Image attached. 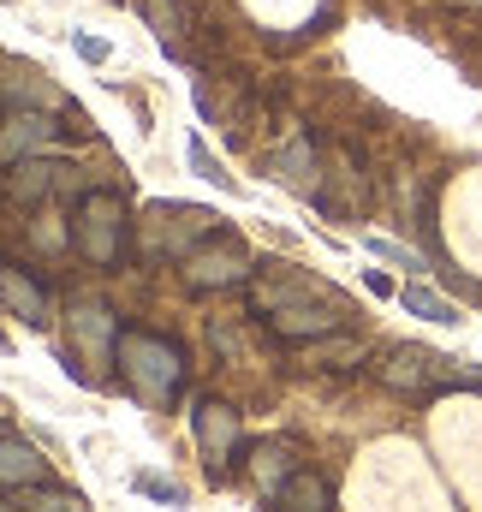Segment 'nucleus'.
Segmentation results:
<instances>
[{"mask_svg":"<svg viewBox=\"0 0 482 512\" xmlns=\"http://www.w3.org/2000/svg\"><path fill=\"white\" fill-rule=\"evenodd\" d=\"M0 298H6V304H12L30 328H42V322H48V298H42V286H36L24 268H12V262L0 268Z\"/></svg>","mask_w":482,"mask_h":512,"instance_id":"10","label":"nucleus"},{"mask_svg":"<svg viewBox=\"0 0 482 512\" xmlns=\"http://www.w3.org/2000/svg\"><path fill=\"white\" fill-rule=\"evenodd\" d=\"M197 441H203L209 477H227V465H233V453H239V417H233L221 399H203V405H197Z\"/></svg>","mask_w":482,"mask_h":512,"instance_id":"6","label":"nucleus"},{"mask_svg":"<svg viewBox=\"0 0 482 512\" xmlns=\"http://www.w3.org/2000/svg\"><path fill=\"white\" fill-rule=\"evenodd\" d=\"M78 54H84L90 66H102V60H108V42H102V36H78Z\"/></svg>","mask_w":482,"mask_h":512,"instance_id":"19","label":"nucleus"},{"mask_svg":"<svg viewBox=\"0 0 482 512\" xmlns=\"http://www.w3.org/2000/svg\"><path fill=\"white\" fill-rule=\"evenodd\" d=\"M250 268H256V256L244 251L239 239H215V245H197V251L185 256V286L191 292H227V286H244L250 280Z\"/></svg>","mask_w":482,"mask_h":512,"instance_id":"5","label":"nucleus"},{"mask_svg":"<svg viewBox=\"0 0 482 512\" xmlns=\"http://www.w3.org/2000/svg\"><path fill=\"white\" fill-rule=\"evenodd\" d=\"M191 167H197V179H209V185H221V191H233V173L209 155V143L203 137H191Z\"/></svg>","mask_w":482,"mask_h":512,"instance_id":"14","label":"nucleus"},{"mask_svg":"<svg viewBox=\"0 0 482 512\" xmlns=\"http://www.w3.org/2000/svg\"><path fill=\"white\" fill-rule=\"evenodd\" d=\"M375 376L387 387H399V393H447V387H477L482 393V376H459L447 358H435L423 346H387Z\"/></svg>","mask_w":482,"mask_h":512,"instance_id":"3","label":"nucleus"},{"mask_svg":"<svg viewBox=\"0 0 482 512\" xmlns=\"http://www.w3.org/2000/svg\"><path fill=\"white\" fill-rule=\"evenodd\" d=\"M369 251L381 256V262H399L405 274H423V268H429V262H423L417 251H405V245H393V239H369Z\"/></svg>","mask_w":482,"mask_h":512,"instance_id":"16","label":"nucleus"},{"mask_svg":"<svg viewBox=\"0 0 482 512\" xmlns=\"http://www.w3.org/2000/svg\"><path fill=\"white\" fill-rule=\"evenodd\" d=\"M42 483H48L42 453L18 435H0V489H42Z\"/></svg>","mask_w":482,"mask_h":512,"instance_id":"7","label":"nucleus"},{"mask_svg":"<svg viewBox=\"0 0 482 512\" xmlns=\"http://www.w3.org/2000/svg\"><path fill=\"white\" fill-rule=\"evenodd\" d=\"M256 310L262 322L280 334V340H328L346 328V304L322 286V280H304V274H274L256 286Z\"/></svg>","mask_w":482,"mask_h":512,"instance_id":"1","label":"nucleus"},{"mask_svg":"<svg viewBox=\"0 0 482 512\" xmlns=\"http://www.w3.org/2000/svg\"><path fill=\"white\" fill-rule=\"evenodd\" d=\"M54 143V126L42 114H6L0 120V161H18L30 149H48Z\"/></svg>","mask_w":482,"mask_h":512,"instance_id":"8","label":"nucleus"},{"mask_svg":"<svg viewBox=\"0 0 482 512\" xmlns=\"http://www.w3.org/2000/svg\"><path fill=\"white\" fill-rule=\"evenodd\" d=\"M250 471H256V477H262L268 489H280V483H286V477H292L298 465L286 459V447H256V465H250Z\"/></svg>","mask_w":482,"mask_h":512,"instance_id":"13","label":"nucleus"},{"mask_svg":"<svg viewBox=\"0 0 482 512\" xmlns=\"http://www.w3.org/2000/svg\"><path fill=\"white\" fill-rule=\"evenodd\" d=\"M137 489H143V495H155V501H167V507H185V489H179V483H167V477H149V471H143V477H137Z\"/></svg>","mask_w":482,"mask_h":512,"instance_id":"17","label":"nucleus"},{"mask_svg":"<svg viewBox=\"0 0 482 512\" xmlns=\"http://www.w3.org/2000/svg\"><path fill=\"white\" fill-rule=\"evenodd\" d=\"M114 358H120L125 382H131V393H137L143 405H167V399L185 387V358H179V346H167V340H155V334H120Z\"/></svg>","mask_w":482,"mask_h":512,"instance_id":"2","label":"nucleus"},{"mask_svg":"<svg viewBox=\"0 0 482 512\" xmlns=\"http://www.w3.org/2000/svg\"><path fill=\"white\" fill-rule=\"evenodd\" d=\"M72 340H78V352H96L102 358V346H120V328H114V316L102 304H84L72 316Z\"/></svg>","mask_w":482,"mask_h":512,"instance_id":"11","label":"nucleus"},{"mask_svg":"<svg viewBox=\"0 0 482 512\" xmlns=\"http://www.w3.org/2000/svg\"><path fill=\"white\" fill-rule=\"evenodd\" d=\"M30 512H84V501H78V495H36Z\"/></svg>","mask_w":482,"mask_h":512,"instance_id":"18","label":"nucleus"},{"mask_svg":"<svg viewBox=\"0 0 482 512\" xmlns=\"http://www.w3.org/2000/svg\"><path fill=\"white\" fill-rule=\"evenodd\" d=\"M42 191H48V167H36V161H30L24 173H12V197H18V203H36Z\"/></svg>","mask_w":482,"mask_h":512,"instance_id":"15","label":"nucleus"},{"mask_svg":"<svg viewBox=\"0 0 482 512\" xmlns=\"http://www.w3.org/2000/svg\"><path fill=\"white\" fill-rule=\"evenodd\" d=\"M399 298H405V310H411V316H423V322H441V328H453V322H459V310H453V304H447L441 292L417 286V280H411V286H405Z\"/></svg>","mask_w":482,"mask_h":512,"instance_id":"12","label":"nucleus"},{"mask_svg":"<svg viewBox=\"0 0 482 512\" xmlns=\"http://www.w3.org/2000/svg\"><path fill=\"white\" fill-rule=\"evenodd\" d=\"M72 239H78V251L90 256V262H114V256H120V239H125V209H120V197H108V191H90V197L78 203Z\"/></svg>","mask_w":482,"mask_h":512,"instance_id":"4","label":"nucleus"},{"mask_svg":"<svg viewBox=\"0 0 482 512\" xmlns=\"http://www.w3.org/2000/svg\"><path fill=\"white\" fill-rule=\"evenodd\" d=\"M143 6V24L161 36L167 54H185V30H191V6L185 0H137Z\"/></svg>","mask_w":482,"mask_h":512,"instance_id":"9","label":"nucleus"},{"mask_svg":"<svg viewBox=\"0 0 482 512\" xmlns=\"http://www.w3.org/2000/svg\"><path fill=\"white\" fill-rule=\"evenodd\" d=\"M453 6H482V0H453Z\"/></svg>","mask_w":482,"mask_h":512,"instance_id":"20","label":"nucleus"}]
</instances>
